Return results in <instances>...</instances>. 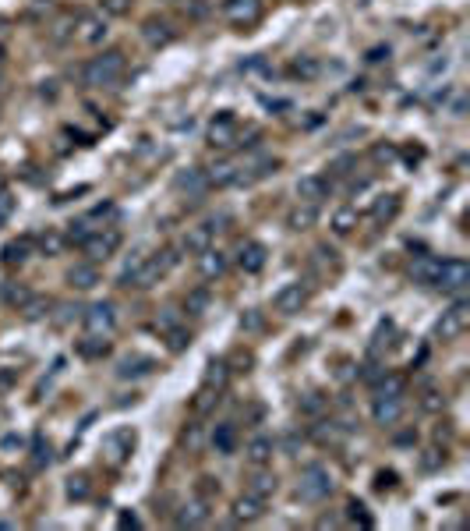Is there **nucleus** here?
Listing matches in <instances>:
<instances>
[{"mask_svg":"<svg viewBox=\"0 0 470 531\" xmlns=\"http://www.w3.org/2000/svg\"><path fill=\"white\" fill-rule=\"evenodd\" d=\"M46 308H50V301H43V298H29V301L22 305L25 319H43V315H46Z\"/></svg>","mask_w":470,"mask_h":531,"instance_id":"nucleus-39","label":"nucleus"},{"mask_svg":"<svg viewBox=\"0 0 470 531\" xmlns=\"http://www.w3.org/2000/svg\"><path fill=\"white\" fill-rule=\"evenodd\" d=\"M265 258H269V251H265L262 241H244L241 251H237V266H241L244 273H262L265 270Z\"/></svg>","mask_w":470,"mask_h":531,"instance_id":"nucleus-14","label":"nucleus"},{"mask_svg":"<svg viewBox=\"0 0 470 531\" xmlns=\"http://www.w3.org/2000/svg\"><path fill=\"white\" fill-rule=\"evenodd\" d=\"M400 414H403V393L400 397H375V404H371L375 425H396Z\"/></svg>","mask_w":470,"mask_h":531,"instance_id":"nucleus-13","label":"nucleus"},{"mask_svg":"<svg viewBox=\"0 0 470 531\" xmlns=\"http://www.w3.org/2000/svg\"><path fill=\"white\" fill-rule=\"evenodd\" d=\"M88 492H92V485H88V478H85V475L67 478V499H88Z\"/></svg>","mask_w":470,"mask_h":531,"instance_id":"nucleus-35","label":"nucleus"},{"mask_svg":"<svg viewBox=\"0 0 470 531\" xmlns=\"http://www.w3.org/2000/svg\"><path fill=\"white\" fill-rule=\"evenodd\" d=\"M100 4H103V11H107V15L121 18V15H128V11H131L135 0H100Z\"/></svg>","mask_w":470,"mask_h":531,"instance_id":"nucleus-40","label":"nucleus"},{"mask_svg":"<svg viewBox=\"0 0 470 531\" xmlns=\"http://www.w3.org/2000/svg\"><path fill=\"white\" fill-rule=\"evenodd\" d=\"M431 287H438L449 298H463V291L470 287V266L463 258H442L438 270H435Z\"/></svg>","mask_w":470,"mask_h":531,"instance_id":"nucleus-3","label":"nucleus"},{"mask_svg":"<svg viewBox=\"0 0 470 531\" xmlns=\"http://www.w3.org/2000/svg\"><path fill=\"white\" fill-rule=\"evenodd\" d=\"M209 291H192V294H187V301H184V308L187 312H192V315H206V308H209Z\"/></svg>","mask_w":470,"mask_h":531,"instance_id":"nucleus-33","label":"nucleus"},{"mask_svg":"<svg viewBox=\"0 0 470 531\" xmlns=\"http://www.w3.org/2000/svg\"><path fill=\"white\" fill-rule=\"evenodd\" d=\"M315 223H318V206L297 202V206L287 213V227H290V230H311Z\"/></svg>","mask_w":470,"mask_h":531,"instance_id":"nucleus-24","label":"nucleus"},{"mask_svg":"<svg viewBox=\"0 0 470 531\" xmlns=\"http://www.w3.org/2000/svg\"><path fill=\"white\" fill-rule=\"evenodd\" d=\"M438 262H442V258H435V255H417V258L410 262V280H414V284H424V287H431V280H435V270H438Z\"/></svg>","mask_w":470,"mask_h":531,"instance_id":"nucleus-26","label":"nucleus"},{"mask_svg":"<svg viewBox=\"0 0 470 531\" xmlns=\"http://www.w3.org/2000/svg\"><path fill=\"white\" fill-rule=\"evenodd\" d=\"M39 244H43V251H46V255H57V251L64 248V237L50 230V234H43V241H39Z\"/></svg>","mask_w":470,"mask_h":531,"instance_id":"nucleus-42","label":"nucleus"},{"mask_svg":"<svg viewBox=\"0 0 470 531\" xmlns=\"http://www.w3.org/2000/svg\"><path fill=\"white\" fill-rule=\"evenodd\" d=\"M333 489H336V482H333V475H329L322 464H308V468L301 471L297 496H301L304 503H322L325 496H333Z\"/></svg>","mask_w":470,"mask_h":531,"instance_id":"nucleus-4","label":"nucleus"},{"mask_svg":"<svg viewBox=\"0 0 470 531\" xmlns=\"http://www.w3.org/2000/svg\"><path fill=\"white\" fill-rule=\"evenodd\" d=\"M206 177H209V188H230V185H237V181H241V163H234V159H220L216 166H209V170H206Z\"/></svg>","mask_w":470,"mask_h":531,"instance_id":"nucleus-15","label":"nucleus"},{"mask_svg":"<svg viewBox=\"0 0 470 531\" xmlns=\"http://www.w3.org/2000/svg\"><path fill=\"white\" fill-rule=\"evenodd\" d=\"M117 524H121V527H138V517H135V513H121Z\"/></svg>","mask_w":470,"mask_h":531,"instance_id":"nucleus-47","label":"nucleus"},{"mask_svg":"<svg viewBox=\"0 0 470 531\" xmlns=\"http://www.w3.org/2000/svg\"><path fill=\"white\" fill-rule=\"evenodd\" d=\"M163 336H166V347H170L173 354H180V350L192 347V333H187L180 322H177V326H170V329H163Z\"/></svg>","mask_w":470,"mask_h":531,"instance_id":"nucleus-29","label":"nucleus"},{"mask_svg":"<svg viewBox=\"0 0 470 531\" xmlns=\"http://www.w3.org/2000/svg\"><path fill=\"white\" fill-rule=\"evenodd\" d=\"M209 138H213V145H220V149L234 145V142H237V121H234V114H227V110H223V114L213 121Z\"/></svg>","mask_w":470,"mask_h":531,"instance_id":"nucleus-18","label":"nucleus"},{"mask_svg":"<svg viewBox=\"0 0 470 531\" xmlns=\"http://www.w3.org/2000/svg\"><path fill=\"white\" fill-rule=\"evenodd\" d=\"M301 407H304V411H308V414H318V411H322V407H325V400H322V397H318V393H308V397H304V400H301Z\"/></svg>","mask_w":470,"mask_h":531,"instance_id":"nucleus-45","label":"nucleus"},{"mask_svg":"<svg viewBox=\"0 0 470 531\" xmlns=\"http://www.w3.org/2000/svg\"><path fill=\"white\" fill-rule=\"evenodd\" d=\"M262 513H265V499H258V496H251V492H244V496H237V499H234V520H241V524H255Z\"/></svg>","mask_w":470,"mask_h":531,"instance_id":"nucleus-19","label":"nucleus"},{"mask_svg":"<svg viewBox=\"0 0 470 531\" xmlns=\"http://www.w3.org/2000/svg\"><path fill=\"white\" fill-rule=\"evenodd\" d=\"M227 362H209V369H206V390H223L227 386Z\"/></svg>","mask_w":470,"mask_h":531,"instance_id":"nucleus-31","label":"nucleus"},{"mask_svg":"<svg viewBox=\"0 0 470 531\" xmlns=\"http://www.w3.org/2000/svg\"><path fill=\"white\" fill-rule=\"evenodd\" d=\"M223 15H227L230 25L248 29V25H255V22L262 18V0H227V4H223Z\"/></svg>","mask_w":470,"mask_h":531,"instance_id":"nucleus-8","label":"nucleus"},{"mask_svg":"<svg viewBox=\"0 0 470 531\" xmlns=\"http://www.w3.org/2000/svg\"><path fill=\"white\" fill-rule=\"evenodd\" d=\"M29 298H32L29 287H18V284H8V287H4V301H8V305H18V308H22Z\"/></svg>","mask_w":470,"mask_h":531,"instance_id":"nucleus-38","label":"nucleus"},{"mask_svg":"<svg viewBox=\"0 0 470 531\" xmlns=\"http://www.w3.org/2000/svg\"><path fill=\"white\" fill-rule=\"evenodd\" d=\"M156 369L152 358H145V354H128V358L117 362V379H138V376H149Z\"/></svg>","mask_w":470,"mask_h":531,"instance_id":"nucleus-20","label":"nucleus"},{"mask_svg":"<svg viewBox=\"0 0 470 531\" xmlns=\"http://www.w3.org/2000/svg\"><path fill=\"white\" fill-rule=\"evenodd\" d=\"M357 227V209H340L336 216H333V230L336 234H350Z\"/></svg>","mask_w":470,"mask_h":531,"instance_id":"nucleus-34","label":"nucleus"},{"mask_svg":"<svg viewBox=\"0 0 470 531\" xmlns=\"http://www.w3.org/2000/svg\"><path fill=\"white\" fill-rule=\"evenodd\" d=\"M85 255H88V262H107L117 248H121V230H114V227H103V230H92L81 244H78Z\"/></svg>","mask_w":470,"mask_h":531,"instance_id":"nucleus-6","label":"nucleus"},{"mask_svg":"<svg viewBox=\"0 0 470 531\" xmlns=\"http://www.w3.org/2000/svg\"><path fill=\"white\" fill-rule=\"evenodd\" d=\"M294 74H297V78H315V74H318V64L304 57V60H297V64H294Z\"/></svg>","mask_w":470,"mask_h":531,"instance_id":"nucleus-43","label":"nucleus"},{"mask_svg":"<svg viewBox=\"0 0 470 531\" xmlns=\"http://www.w3.org/2000/svg\"><path fill=\"white\" fill-rule=\"evenodd\" d=\"M67 284L74 291H92L100 284V270H96V262H74L71 270H67Z\"/></svg>","mask_w":470,"mask_h":531,"instance_id":"nucleus-16","label":"nucleus"},{"mask_svg":"<svg viewBox=\"0 0 470 531\" xmlns=\"http://www.w3.org/2000/svg\"><path fill=\"white\" fill-rule=\"evenodd\" d=\"M209 520V503L206 499H192V503H184L180 513H177V527H199Z\"/></svg>","mask_w":470,"mask_h":531,"instance_id":"nucleus-23","label":"nucleus"},{"mask_svg":"<svg viewBox=\"0 0 470 531\" xmlns=\"http://www.w3.org/2000/svg\"><path fill=\"white\" fill-rule=\"evenodd\" d=\"M8 188V181H4V173H0V192H4Z\"/></svg>","mask_w":470,"mask_h":531,"instance_id":"nucleus-48","label":"nucleus"},{"mask_svg":"<svg viewBox=\"0 0 470 531\" xmlns=\"http://www.w3.org/2000/svg\"><path fill=\"white\" fill-rule=\"evenodd\" d=\"M347 510H350V517H357V520H361V524H371V517H368V513H364V506H361V503H350V506H347Z\"/></svg>","mask_w":470,"mask_h":531,"instance_id":"nucleus-46","label":"nucleus"},{"mask_svg":"<svg viewBox=\"0 0 470 531\" xmlns=\"http://www.w3.org/2000/svg\"><path fill=\"white\" fill-rule=\"evenodd\" d=\"M396 213H400V199L396 195H382V199H375V206H371V220L375 223H389Z\"/></svg>","mask_w":470,"mask_h":531,"instance_id":"nucleus-27","label":"nucleus"},{"mask_svg":"<svg viewBox=\"0 0 470 531\" xmlns=\"http://www.w3.org/2000/svg\"><path fill=\"white\" fill-rule=\"evenodd\" d=\"M0 81H4V67H0Z\"/></svg>","mask_w":470,"mask_h":531,"instance_id":"nucleus-49","label":"nucleus"},{"mask_svg":"<svg viewBox=\"0 0 470 531\" xmlns=\"http://www.w3.org/2000/svg\"><path fill=\"white\" fill-rule=\"evenodd\" d=\"M248 492H251V496H258V499H269V496L276 492V475H269V471H255V475L248 478Z\"/></svg>","mask_w":470,"mask_h":531,"instance_id":"nucleus-28","label":"nucleus"},{"mask_svg":"<svg viewBox=\"0 0 470 531\" xmlns=\"http://www.w3.org/2000/svg\"><path fill=\"white\" fill-rule=\"evenodd\" d=\"M173 188H177L180 195H187V199H199V195L209 192V177H206L202 166H187V170H177Z\"/></svg>","mask_w":470,"mask_h":531,"instance_id":"nucleus-10","label":"nucleus"},{"mask_svg":"<svg viewBox=\"0 0 470 531\" xmlns=\"http://www.w3.org/2000/svg\"><path fill=\"white\" fill-rule=\"evenodd\" d=\"M297 202H308V206H318L322 199H329V185H325V177L322 173H308L297 181Z\"/></svg>","mask_w":470,"mask_h":531,"instance_id":"nucleus-12","label":"nucleus"},{"mask_svg":"<svg viewBox=\"0 0 470 531\" xmlns=\"http://www.w3.org/2000/svg\"><path fill=\"white\" fill-rule=\"evenodd\" d=\"M25 255H29V241H11V244L4 248V262H8V266L25 262Z\"/></svg>","mask_w":470,"mask_h":531,"instance_id":"nucleus-37","label":"nucleus"},{"mask_svg":"<svg viewBox=\"0 0 470 531\" xmlns=\"http://www.w3.org/2000/svg\"><path fill=\"white\" fill-rule=\"evenodd\" d=\"M195 258H199L202 280H220V277L227 273V266H230V258H227L223 251H216V248H209V251H202V255H195Z\"/></svg>","mask_w":470,"mask_h":531,"instance_id":"nucleus-17","label":"nucleus"},{"mask_svg":"<svg viewBox=\"0 0 470 531\" xmlns=\"http://www.w3.org/2000/svg\"><path fill=\"white\" fill-rule=\"evenodd\" d=\"M272 450H276V442H272L269 435H251L248 447H244V457H248L255 468H262V464L272 461Z\"/></svg>","mask_w":470,"mask_h":531,"instance_id":"nucleus-22","label":"nucleus"},{"mask_svg":"<svg viewBox=\"0 0 470 531\" xmlns=\"http://www.w3.org/2000/svg\"><path fill=\"white\" fill-rule=\"evenodd\" d=\"M81 322H85V333L88 336H110L117 329V308L114 301H96L81 312Z\"/></svg>","mask_w":470,"mask_h":531,"instance_id":"nucleus-5","label":"nucleus"},{"mask_svg":"<svg viewBox=\"0 0 470 531\" xmlns=\"http://www.w3.org/2000/svg\"><path fill=\"white\" fill-rule=\"evenodd\" d=\"M92 234V227L85 223V220H78V223H71V230H67V241H74V244H81L85 237Z\"/></svg>","mask_w":470,"mask_h":531,"instance_id":"nucleus-41","label":"nucleus"},{"mask_svg":"<svg viewBox=\"0 0 470 531\" xmlns=\"http://www.w3.org/2000/svg\"><path fill=\"white\" fill-rule=\"evenodd\" d=\"M213 450H216L220 457H230V454L237 450V425H234V421H220V425L213 428Z\"/></svg>","mask_w":470,"mask_h":531,"instance_id":"nucleus-21","label":"nucleus"},{"mask_svg":"<svg viewBox=\"0 0 470 531\" xmlns=\"http://www.w3.org/2000/svg\"><path fill=\"white\" fill-rule=\"evenodd\" d=\"M304 305H308V287L304 284H287V287H279L276 298H272V308L279 315H297Z\"/></svg>","mask_w":470,"mask_h":531,"instance_id":"nucleus-9","label":"nucleus"},{"mask_svg":"<svg viewBox=\"0 0 470 531\" xmlns=\"http://www.w3.org/2000/svg\"><path fill=\"white\" fill-rule=\"evenodd\" d=\"M11 213H15V199H11V195H8V188H4V192H0V227L8 223V216H11Z\"/></svg>","mask_w":470,"mask_h":531,"instance_id":"nucleus-44","label":"nucleus"},{"mask_svg":"<svg viewBox=\"0 0 470 531\" xmlns=\"http://www.w3.org/2000/svg\"><path fill=\"white\" fill-rule=\"evenodd\" d=\"M107 36H110L107 18H100V15H85V18H81V32H78L81 43H103Z\"/></svg>","mask_w":470,"mask_h":531,"instance_id":"nucleus-25","label":"nucleus"},{"mask_svg":"<svg viewBox=\"0 0 470 531\" xmlns=\"http://www.w3.org/2000/svg\"><path fill=\"white\" fill-rule=\"evenodd\" d=\"M131 450H135V432L124 428V432H117V435L110 439V454H114V461H124Z\"/></svg>","mask_w":470,"mask_h":531,"instance_id":"nucleus-30","label":"nucleus"},{"mask_svg":"<svg viewBox=\"0 0 470 531\" xmlns=\"http://www.w3.org/2000/svg\"><path fill=\"white\" fill-rule=\"evenodd\" d=\"M124 67H128L124 53H121V50H107V53L92 57V60L81 67V81H85L88 88H114V85L124 78Z\"/></svg>","mask_w":470,"mask_h":531,"instance_id":"nucleus-2","label":"nucleus"},{"mask_svg":"<svg viewBox=\"0 0 470 531\" xmlns=\"http://www.w3.org/2000/svg\"><path fill=\"white\" fill-rule=\"evenodd\" d=\"M466 326H470V301L456 298L452 308H445L442 319L435 322V336H438V340H456Z\"/></svg>","mask_w":470,"mask_h":531,"instance_id":"nucleus-7","label":"nucleus"},{"mask_svg":"<svg viewBox=\"0 0 470 531\" xmlns=\"http://www.w3.org/2000/svg\"><path fill=\"white\" fill-rule=\"evenodd\" d=\"M145 39H149L152 46H163V43L173 39V32H170L166 22H149V25H145Z\"/></svg>","mask_w":470,"mask_h":531,"instance_id":"nucleus-32","label":"nucleus"},{"mask_svg":"<svg viewBox=\"0 0 470 531\" xmlns=\"http://www.w3.org/2000/svg\"><path fill=\"white\" fill-rule=\"evenodd\" d=\"M403 393V379L400 376H386L379 386H375V397H400Z\"/></svg>","mask_w":470,"mask_h":531,"instance_id":"nucleus-36","label":"nucleus"},{"mask_svg":"<svg viewBox=\"0 0 470 531\" xmlns=\"http://www.w3.org/2000/svg\"><path fill=\"white\" fill-rule=\"evenodd\" d=\"M177 255L173 251H163V255H145V251H135L121 273V287H135V291H149L156 287L170 270H173Z\"/></svg>","mask_w":470,"mask_h":531,"instance_id":"nucleus-1","label":"nucleus"},{"mask_svg":"<svg viewBox=\"0 0 470 531\" xmlns=\"http://www.w3.org/2000/svg\"><path fill=\"white\" fill-rule=\"evenodd\" d=\"M216 230H223V227H216V223H199V227H192V230L184 234L180 248H184L187 255H202V251H209V248H213Z\"/></svg>","mask_w":470,"mask_h":531,"instance_id":"nucleus-11","label":"nucleus"}]
</instances>
